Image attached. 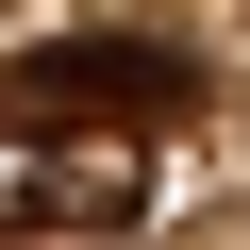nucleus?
<instances>
[{
    "instance_id": "nucleus-1",
    "label": "nucleus",
    "mask_w": 250,
    "mask_h": 250,
    "mask_svg": "<svg viewBox=\"0 0 250 250\" xmlns=\"http://www.w3.org/2000/svg\"><path fill=\"white\" fill-rule=\"evenodd\" d=\"M134 200H150V167L117 150V134H0V233H34V217L117 233Z\"/></svg>"
},
{
    "instance_id": "nucleus-2",
    "label": "nucleus",
    "mask_w": 250,
    "mask_h": 250,
    "mask_svg": "<svg viewBox=\"0 0 250 250\" xmlns=\"http://www.w3.org/2000/svg\"><path fill=\"white\" fill-rule=\"evenodd\" d=\"M17 100H34V117H117V134H134V117H184V67L134 50V34H67V50L17 67Z\"/></svg>"
}]
</instances>
